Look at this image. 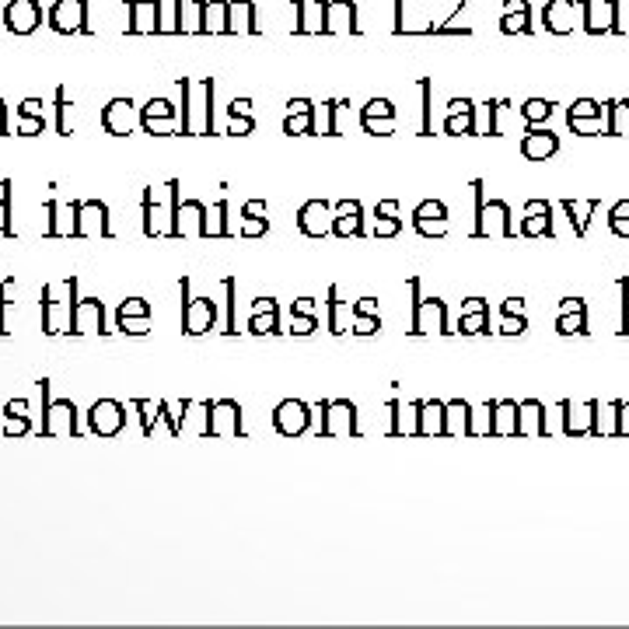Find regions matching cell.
I'll return each mask as SVG.
<instances>
[{
    "label": "cell",
    "instance_id": "6da1fadb",
    "mask_svg": "<svg viewBox=\"0 0 629 629\" xmlns=\"http://www.w3.org/2000/svg\"><path fill=\"white\" fill-rule=\"evenodd\" d=\"M74 308H77V277L53 280L42 287V332L56 336V332L74 329Z\"/></svg>",
    "mask_w": 629,
    "mask_h": 629
},
{
    "label": "cell",
    "instance_id": "7a4b0ae2",
    "mask_svg": "<svg viewBox=\"0 0 629 629\" xmlns=\"http://www.w3.org/2000/svg\"><path fill=\"white\" fill-rule=\"evenodd\" d=\"M179 179L168 182V193H172V210H168V231L165 238H207V224H210V214L207 207H203L200 200H179Z\"/></svg>",
    "mask_w": 629,
    "mask_h": 629
},
{
    "label": "cell",
    "instance_id": "3957f363",
    "mask_svg": "<svg viewBox=\"0 0 629 629\" xmlns=\"http://www.w3.org/2000/svg\"><path fill=\"white\" fill-rule=\"evenodd\" d=\"M409 294H413V315H409V332L413 336H427V332H441L448 336V305L441 298H423V280L409 277Z\"/></svg>",
    "mask_w": 629,
    "mask_h": 629
},
{
    "label": "cell",
    "instance_id": "277c9868",
    "mask_svg": "<svg viewBox=\"0 0 629 629\" xmlns=\"http://www.w3.org/2000/svg\"><path fill=\"white\" fill-rule=\"evenodd\" d=\"M472 189H476V224H472V238H514L518 235V228H514L511 221V207H507L504 200H490L486 203V193H483V179L472 182Z\"/></svg>",
    "mask_w": 629,
    "mask_h": 629
},
{
    "label": "cell",
    "instance_id": "5b68a950",
    "mask_svg": "<svg viewBox=\"0 0 629 629\" xmlns=\"http://www.w3.org/2000/svg\"><path fill=\"white\" fill-rule=\"evenodd\" d=\"M70 235L74 238H112L109 207L102 200L70 203Z\"/></svg>",
    "mask_w": 629,
    "mask_h": 629
},
{
    "label": "cell",
    "instance_id": "8992f818",
    "mask_svg": "<svg viewBox=\"0 0 629 629\" xmlns=\"http://www.w3.org/2000/svg\"><path fill=\"white\" fill-rule=\"evenodd\" d=\"M42 388V437H77L81 427H77V406L70 399L53 402L49 399V381H39Z\"/></svg>",
    "mask_w": 629,
    "mask_h": 629
},
{
    "label": "cell",
    "instance_id": "52a82bcc",
    "mask_svg": "<svg viewBox=\"0 0 629 629\" xmlns=\"http://www.w3.org/2000/svg\"><path fill=\"white\" fill-rule=\"evenodd\" d=\"M182 287V332L186 336H203L217 325V301L189 298V277L179 280Z\"/></svg>",
    "mask_w": 629,
    "mask_h": 629
},
{
    "label": "cell",
    "instance_id": "ba28073f",
    "mask_svg": "<svg viewBox=\"0 0 629 629\" xmlns=\"http://www.w3.org/2000/svg\"><path fill=\"white\" fill-rule=\"evenodd\" d=\"M203 409H207V427H203V437H245L242 406H238L235 399L203 402Z\"/></svg>",
    "mask_w": 629,
    "mask_h": 629
},
{
    "label": "cell",
    "instance_id": "9c48e42d",
    "mask_svg": "<svg viewBox=\"0 0 629 629\" xmlns=\"http://www.w3.org/2000/svg\"><path fill=\"white\" fill-rule=\"evenodd\" d=\"M182 133L186 137H210L214 133V88L203 95V102H193V91L182 81Z\"/></svg>",
    "mask_w": 629,
    "mask_h": 629
},
{
    "label": "cell",
    "instance_id": "30bf717a",
    "mask_svg": "<svg viewBox=\"0 0 629 629\" xmlns=\"http://www.w3.org/2000/svg\"><path fill=\"white\" fill-rule=\"evenodd\" d=\"M325 437H360L357 406L350 399H325L322 402V430Z\"/></svg>",
    "mask_w": 629,
    "mask_h": 629
},
{
    "label": "cell",
    "instance_id": "8fae6325",
    "mask_svg": "<svg viewBox=\"0 0 629 629\" xmlns=\"http://www.w3.org/2000/svg\"><path fill=\"white\" fill-rule=\"evenodd\" d=\"M126 427V406L116 399H98L88 409V434L95 437H119Z\"/></svg>",
    "mask_w": 629,
    "mask_h": 629
},
{
    "label": "cell",
    "instance_id": "7c38bea8",
    "mask_svg": "<svg viewBox=\"0 0 629 629\" xmlns=\"http://www.w3.org/2000/svg\"><path fill=\"white\" fill-rule=\"evenodd\" d=\"M312 406L301 399H284L277 409H273V427H277V434L284 437H301L312 430Z\"/></svg>",
    "mask_w": 629,
    "mask_h": 629
},
{
    "label": "cell",
    "instance_id": "4fadbf2b",
    "mask_svg": "<svg viewBox=\"0 0 629 629\" xmlns=\"http://www.w3.org/2000/svg\"><path fill=\"white\" fill-rule=\"evenodd\" d=\"M598 406H602V402H584V406H574L570 399H563L560 402V409H563V434H567V437H584V434L595 437Z\"/></svg>",
    "mask_w": 629,
    "mask_h": 629
},
{
    "label": "cell",
    "instance_id": "5bb4252c",
    "mask_svg": "<svg viewBox=\"0 0 629 629\" xmlns=\"http://www.w3.org/2000/svg\"><path fill=\"white\" fill-rule=\"evenodd\" d=\"M151 318H154L151 301L126 298L123 305L116 308V329L119 332H130V336H144V332H151Z\"/></svg>",
    "mask_w": 629,
    "mask_h": 629
},
{
    "label": "cell",
    "instance_id": "9a60e30c",
    "mask_svg": "<svg viewBox=\"0 0 629 629\" xmlns=\"http://www.w3.org/2000/svg\"><path fill=\"white\" fill-rule=\"evenodd\" d=\"M413 228L416 235L423 238H444L448 235V207L441 200H423L420 207L413 210Z\"/></svg>",
    "mask_w": 629,
    "mask_h": 629
},
{
    "label": "cell",
    "instance_id": "2e32d148",
    "mask_svg": "<svg viewBox=\"0 0 629 629\" xmlns=\"http://www.w3.org/2000/svg\"><path fill=\"white\" fill-rule=\"evenodd\" d=\"M332 203H325V200H308L305 207L298 210V228H301V235H308V238H325V235H332Z\"/></svg>",
    "mask_w": 629,
    "mask_h": 629
},
{
    "label": "cell",
    "instance_id": "e0dca14e",
    "mask_svg": "<svg viewBox=\"0 0 629 629\" xmlns=\"http://www.w3.org/2000/svg\"><path fill=\"white\" fill-rule=\"evenodd\" d=\"M521 235L525 238H553V203L549 200H528L525 203V221H521Z\"/></svg>",
    "mask_w": 629,
    "mask_h": 629
},
{
    "label": "cell",
    "instance_id": "ac0fdd59",
    "mask_svg": "<svg viewBox=\"0 0 629 629\" xmlns=\"http://www.w3.org/2000/svg\"><path fill=\"white\" fill-rule=\"evenodd\" d=\"M332 214V235L336 238H360L364 235V207L357 200H339Z\"/></svg>",
    "mask_w": 629,
    "mask_h": 629
},
{
    "label": "cell",
    "instance_id": "d6986e66",
    "mask_svg": "<svg viewBox=\"0 0 629 629\" xmlns=\"http://www.w3.org/2000/svg\"><path fill=\"white\" fill-rule=\"evenodd\" d=\"M416 413V434L420 437H444V413H448V402L437 399H416L413 402Z\"/></svg>",
    "mask_w": 629,
    "mask_h": 629
},
{
    "label": "cell",
    "instance_id": "ffe728a7",
    "mask_svg": "<svg viewBox=\"0 0 629 629\" xmlns=\"http://www.w3.org/2000/svg\"><path fill=\"white\" fill-rule=\"evenodd\" d=\"M556 151H560V133H553L549 126L546 130L528 126V133L521 137V154H525L528 161H546V158H553Z\"/></svg>",
    "mask_w": 629,
    "mask_h": 629
},
{
    "label": "cell",
    "instance_id": "44dd1931",
    "mask_svg": "<svg viewBox=\"0 0 629 629\" xmlns=\"http://www.w3.org/2000/svg\"><path fill=\"white\" fill-rule=\"evenodd\" d=\"M490 409V434L493 437H518V402L514 399H493Z\"/></svg>",
    "mask_w": 629,
    "mask_h": 629
},
{
    "label": "cell",
    "instance_id": "7402d4cb",
    "mask_svg": "<svg viewBox=\"0 0 629 629\" xmlns=\"http://www.w3.org/2000/svg\"><path fill=\"white\" fill-rule=\"evenodd\" d=\"M74 336H88V332H109L105 329V305L98 298H81L74 308Z\"/></svg>",
    "mask_w": 629,
    "mask_h": 629
},
{
    "label": "cell",
    "instance_id": "603a6c76",
    "mask_svg": "<svg viewBox=\"0 0 629 629\" xmlns=\"http://www.w3.org/2000/svg\"><path fill=\"white\" fill-rule=\"evenodd\" d=\"M392 102H385V98H374L371 105H364V112H360V126H364V133H371V137H392Z\"/></svg>",
    "mask_w": 629,
    "mask_h": 629
},
{
    "label": "cell",
    "instance_id": "cb8c5ba5",
    "mask_svg": "<svg viewBox=\"0 0 629 629\" xmlns=\"http://www.w3.org/2000/svg\"><path fill=\"white\" fill-rule=\"evenodd\" d=\"M102 126L109 137H130L133 126V102L130 98H112L102 109Z\"/></svg>",
    "mask_w": 629,
    "mask_h": 629
},
{
    "label": "cell",
    "instance_id": "d4e9b609",
    "mask_svg": "<svg viewBox=\"0 0 629 629\" xmlns=\"http://www.w3.org/2000/svg\"><path fill=\"white\" fill-rule=\"evenodd\" d=\"M546 434H549L546 406L539 399L518 402V437H546Z\"/></svg>",
    "mask_w": 629,
    "mask_h": 629
},
{
    "label": "cell",
    "instance_id": "484cf974",
    "mask_svg": "<svg viewBox=\"0 0 629 629\" xmlns=\"http://www.w3.org/2000/svg\"><path fill=\"white\" fill-rule=\"evenodd\" d=\"M567 123H570V130H577L581 137H595L598 126H602V105L591 102V98H584V102L570 105V109H567Z\"/></svg>",
    "mask_w": 629,
    "mask_h": 629
},
{
    "label": "cell",
    "instance_id": "4316f807",
    "mask_svg": "<svg viewBox=\"0 0 629 629\" xmlns=\"http://www.w3.org/2000/svg\"><path fill=\"white\" fill-rule=\"evenodd\" d=\"M249 332L256 336H273V332H284L280 329V305L273 298H256L252 305V318H249Z\"/></svg>",
    "mask_w": 629,
    "mask_h": 629
},
{
    "label": "cell",
    "instance_id": "83f0119b",
    "mask_svg": "<svg viewBox=\"0 0 629 629\" xmlns=\"http://www.w3.org/2000/svg\"><path fill=\"white\" fill-rule=\"evenodd\" d=\"M140 126H144V133H151V137H172L175 133V123H172V105L168 102H151L144 112H140Z\"/></svg>",
    "mask_w": 629,
    "mask_h": 629
},
{
    "label": "cell",
    "instance_id": "f1b7e54d",
    "mask_svg": "<svg viewBox=\"0 0 629 629\" xmlns=\"http://www.w3.org/2000/svg\"><path fill=\"white\" fill-rule=\"evenodd\" d=\"M458 332L465 336H476V332H490V305L486 298H469L458 315Z\"/></svg>",
    "mask_w": 629,
    "mask_h": 629
},
{
    "label": "cell",
    "instance_id": "f546056e",
    "mask_svg": "<svg viewBox=\"0 0 629 629\" xmlns=\"http://www.w3.org/2000/svg\"><path fill=\"white\" fill-rule=\"evenodd\" d=\"M284 133L287 137H312L315 133V105L305 102V98L291 102V112H287V119H284Z\"/></svg>",
    "mask_w": 629,
    "mask_h": 629
},
{
    "label": "cell",
    "instance_id": "4dcf8cb0",
    "mask_svg": "<svg viewBox=\"0 0 629 629\" xmlns=\"http://www.w3.org/2000/svg\"><path fill=\"white\" fill-rule=\"evenodd\" d=\"M444 133L448 137H476V109H472V102H451V112L444 119Z\"/></svg>",
    "mask_w": 629,
    "mask_h": 629
},
{
    "label": "cell",
    "instance_id": "1f68e13d",
    "mask_svg": "<svg viewBox=\"0 0 629 629\" xmlns=\"http://www.w3.org/2000/svg\"><path fill=\"white\" fill-rule=\"evenodd\" d=\"M242 238H263L270 231V207L266 200H249L242 207Z\"/></svg>",
    "mask_w": 629,
    "mask_h": 629
},
{
    "label": "cell",
    "instance_id": "d6a6232c",
    "mask_svg": "<svg viewBox=\"0 0 629 629\" xmlns=\"http://www.w3.org/2000/svg\"><path fill=\"white\" fill-rule=\"evenodd\" d=\"M32 430V416H28V399H11L4 406V437H25Z\"/></svg>",
    "mask_w": 629,
    "mask_h": 629
},
{
    "label": "cell",
    "instance_id": "836d02e7",
    "mask_svg": "<svg viewBox=\"0 0 629 629\" xmlns=\"http://www.w3.org/2000/svg\"><path fill=\"white\" fill-rule=\"evenodd\" d=\"M455 434H465V437L476 434V430H472V409L469 402L462 399L448 402V413H444V437H455Z\"/></svg>",
    "mask_w": 629,
    "mask_h": 629
},
{
    "label": "cell",
    "instance_id": "e575fe53",
    "mask_svg": "<svg viewBox=\"0 0 629 629\" xmlns=\"http://www.w3.org/2000/svg\"><path fill=\"white\" fill-rule=\"evenodd\" d=\"M560 207L567 210L570 228H574V235H577V238H584V235H588L591 214H598V207H602V203H598V200H584V203H577V200H563Z\"/></svg>",
    "mask_w": 629,
    "mask_h": 629
},
{
    "label": "cell",
    "instance_id": "d590c367",
    "mask_svg": "<svg viewBox=\"0 0 629 629\" xmlns=\"http://www.w3.org/2000/svg\"><path fill=\"white\" fill-rule=\"evenodd\" d=\"M395 210H399V203L395 200H385V203H378V210H374V238H395L402 231V221L395 217Z\"/></svg>",
    "mask_w": 629,
    "mask_h": 629
},
{
    "label": "cell",
    "instance_id": "8d00e7d4",
    "mask_svg": "<svg viewBox=\"0 0 629 629\" xmlns=\"http://www.w3.org/2000/svg\"><path fill=\"white\" fill-rule=\"evenodd\" d=\"M556 332L560 336H584V332H591L588 329V305H581V308H570V312H560V318H556Z\"/></svg>",
    "mask_w": 629,
    "mask_h": 629
},
{
    "label": "cell",
    "instance_id": "74e56055",
    "mask_svg": "<svg viewBox=\"0 0 629 629\" xmlns=\"http://www.w3.org/2000/svg\"><path fill=\"white\" fill-rule=\"evenodd\" d=\"M14 182L4 179L0 182V238H14L18 231H14Z\"/></svg>",
    "mask_w": 629,
    "mask_h": 629
},
{
    "label": "cell",
    "instance_id": "f35d334b",
    "mask_svg": "<svg viewBox=\"0 0 629 629\" xmlns=\"http://www.w3.org/2000/svg\"><path fill=\"white\" fill-rule=\"evenodd\" d=\"M325 305H329V318H325V325H329V332L332 336H343L346 332V305L339 301V287L332 284L329 287V294H325Z\"/></svg>",
    "mask_w": 629,
    "mask_h": 629
},
{
    "label": "cell",
    "instance_id": "ab89813d",
    "mask_svg": "<svg viewBox=\"0 0 629 629\" xmlns=\"http://www.w3.org/2000/svg\"><path fill=\"white\" fill-rule=\"evenodd\" d=\"M256 130V119L249 116V102H235L231 105V137H249V133Z\"/></svg>",
    "mask_w": 629,
    "mask_h": 629
},
{
    "label": "cell",
    "instance_id": "60d3db41",
    "mask_svg": "<svg viewBox=\"0 0 629 629\" xmlns=\"http://www.w3.org/2000/svg\"><path fill=\"white\" fill-rule=\"evenodd\" d=\"M21 116H25V126H21V137H39V133L46 130V119H42L39 102H35V98H28V102L21 105Z\"/></svg>",
    "mask_w": 629,
    "mask_h": 629
},
{
    "label": "cell",
    "instance_id": "b9f144b4",
    "mask_svg": "<svg viewBox=\"0 0 629 629\" xmlns=\"http://www.w3.org/2000/svg\"><path fill=\"white\" fill-rule=\"evenodd\" d=\"M318 329V315L315 312H305V308H291V325H287L284 332H291V336H312Z\"/></svg>",
    "mask_w": 629,
    "mask_h": 629
},
{
    "label": "cell",
    "instance_id": "7bdbcfd3",
    "mask_svg": "<svg viewBox=\"0 0 629 629\" xmlns=\"http://www.w3.org/2000/svg\"><path fill=\"white\" fill-rule=\"evenodd\" d=\"M224 294H228V325H224V332L228 336H238V280L235 277H224Z\"/></svg>",
    "mask_w": 629,
    "mask_h": 629
},
{
    "label": "cell",
    "instance_id": "ee69618b",
    "mask_svg": "<svg viewBox=\"0 0 629 629\" xmlns=\"http://www.w3.org/2000/svg\"><path fill=\"white\" fill-rule=\"evenodd\" d=\"M616 420H619V399L609 402V406H598L595 437H616Z\"/></svg>",
    "mask_w": 629,
    "mask_h": 629
},
{
    "label": "cell",
    "instance_id": "f6af8a7d",
    "mask_svg": "<svg viewBox=\"0 0 629 629\" xmlns=\"http://www.w3.org/2000/svg\"><path fill=\"white\" fill-rule=\"evenodd\" d=\"M350 322L357 336H374V332H381V312H350Z\"/></svg>",
    "mask_w": 629,
    "mask_h": 629
},
{
    "label": "cell",
    "instance_id": "bcb514c9",
    "mask_svg": "<svg viewBox=\"0 0 629 629\" xmlns=\"http://www.w3.org/2000/svg\"><path fill=\"white\" fill-rule=\"evenodd\" d=\"M521 116H525V123H528V126L546 123V119L553 116V102H542V98H532V102L521 105Z\"/></svg>",
    "mask_w": 629,
    "mask_h": 629
},
{
    "label": "cell",
    "instance_id": "7dc6e473",
    "mask_svg": "<svg viewBox=\"0 0 629 629\" xmlns=\"http://www.w3.org/2000/svg\"><path fill=\"white\" fill-rule=\"evenodd\" d=\"M228 200H221V203H217V207H214V224H210V231H207V238H231V235H235V231H231V221H228Z\"/></svg>",
    "mask_w": 629,
    "mask_h": 629
},
{
    "label": "cell",
    "instance_id": "c3c4849f",
    "mask_svg": "<svg viewBox=\"0 0 629 629\" xmlns=\"http://www.w3.org/2000/svg\"><path fill=\"white\" fill-rule=\"evenodd\" d=\"M609 228L612 235L629 238V200H619L616 207L609 210Z\"/></svg>",
    "mask_w": 629,
    "mask_h": 629
},
{
    "label": "cell",
    "instance_id": "681fc988",
    "mask_svg": "<svg viewBox=\"0 0 629 629\" xmlns=\"http://www.w3.org/2000/svg\"><path fill=\"white\" fill-rule=\"evenodd\" d=\"M133 406L140 409V420H144V423H140V430H144V437H151V434H154V423L161 420V402H158V406H154V402H147V399H137V402H133Z\"/></svg>",
    "mask_w": 629,
    "mask_h": 629
},
{
    "label": "cell",
    "instance_id": "f907efd6",
    "mask_svg": "<svg viewBox=\"0 0 629 629\" xmlns=\"http://www.w3.org/2000/svg\"><path fill=\"white\" fill-rule=\"evenodd\" d=\"M11 294H14V277H7V280H0V336H7V312H11Z\"/></svg>",
    "mask_w": 629,
    "mask_h": 629
},
{
    "label": "cell",
    "instance_id": "816d5d0a",
    "mask_svg": "<svg viewBox=\"0 0 629 629\" xmlns=\"http://www.w3.org/2000/svg\"><path fill=\"white\" fill-rule=\"evenodd\" d=\"M140 207H144V235L147 238H161V235H165V231L154 224V210H158V207H154V193H151V189H144V203H140Z\"/></svg>",
    "mask_w": 629,
    "mask_h": 629
},
{
    "label": "cell",
    "instance_id": "f5cc1de1",
    "mask_svg": "<svg viewBox=\"0 0 629 629\" xmlns=\"http://www.w3.org/2000/svg\"><path fill=\"white\" fill-rule=\"evenodd\" d=\"M525 329H528V318L525 315H504V325H500L497 332H504V336H521Z\"/></svg>",
    "mask_w": 629,
    "mask_h": 629
},
{
    "label": "cell",
    "instance_id": "db71d44e",
    "mask_svg": "<svg viewBox=\"0 0 629 629\" xmlns=\"http://www.w3.org/2000/svg\"><path fill=\"white\" fill-rule=\"evenodd\" d=\"M619 291H623V318H619V332L629 336V277L619 280Z\"/></svg>",
    "mask_w": 629,
    "mask_h": 629
},
{
    "label": "cell",
    "instance_id": "11a10c76",
    "mask_svg": "<svg viewBox=\"0 0 629 629\" xmlns=\"http://www.w3.org/2000/svg\"><path fill=\"white\" fill-rule=\"evenodd\" d=\"M616 437H629V402L619 399V420H616Z\"/></svg>",
    "mask_w": 629,
    "mask_h": 629
},
{
    "label": "cell",
    "instance_id": "9f6ffc18",
    "mask_svg": "<svg viewBox=\"0 0 629 629\" xmlns=\"http://www.w3.org/2000/svg\"><path fill=\"white\" fill-rule=\"evenodd\" d=\"M500 315H525V298H507L500 305Z\"/></svg>",
    "mask_w": 629,
    "mask_h": 629
},
{
    "label": "cell",
    "instance_id": "6f0895ef",
    "mask_svg": "<svg viewBox=\"0 0 629 629\" xmlns=\"http://www.w3.org/2000/svg\"><path fill=\"white\" fill-rule=\"evenodd\" d=\"M0 137H7V109H4V102H0Z\"/></svg>",
    "mask_w": 629,
    "mask_h": 629
}]
</instances>
